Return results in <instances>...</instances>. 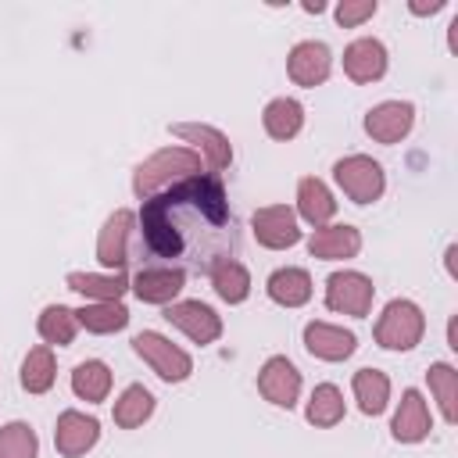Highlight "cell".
Here are the masks:
<instances>
[{"label": "cell", "instance_id": "ac0fdd59", "mask_svg": "<svg viewBox=\"0 0 458 458\" xmlns=\"http://www.w3.org/2000/svg\"><path fill=\"white\" fill-rule=\"evenodd\" d=\"M308 250H311V258H322V261L354 258L361 250V233L354 225H322L311 233Z\"/></svg>", "mask_w": 458, "mask_h": 458}, {"label": "cell", "instance_id": "3957f363", "mask_svg": "<svg viewBox=\"0 0 458 458\" xmlns=\"http://www.w3.org/2000/svg\"><path fill=\"white\" fill-rule=\"evenodd\" d=\"M426 318L411 301H390L376 322V344L386 351H411L422 340Z\"/></svg>", "mask_w": 458, "mask_h": 458}, {"label": "cell", "instance_id": "5b68a950", "mask_svg": "<svg viewBox=\"0 0 458 458\" xmlns=\"http://www.w3.org/2000/svg\"><path fill=\"white\" fill-rule=\"evenodd\" d=\"M333 175H336L340 190H344L354 204H372V200H379V197H383V186H386L379 161H372V157H365V154H347V157H340V161L333 165Z\"/></svg>", "mask_w": 458, "mask_h": 458}, {"label": "cell", "instance_id": "6da1fadb", "mask_svg": "<svg viewBox=\"0 0 458 458\" xmlns=\"http://www.w3.org/2000/svg\"><path fill=\"white\" fill-rule=\"evenodd\" d=\"M140 236L168 268L200 276L240 250V225L218 175H190L147 197L140 208Z\"/></svg>", "mask_w": 458, "mask_h": 458}, {"label": "cell", "instance_id": "e575fe53", "mask_svg": "<svg viewBox=\"0 0 458 458\" xmlns=\"http://www.w3.org/2000/svg\"><path fill=\"white\" fill-rule=\"evenodd\" d=\"M440 7H444V0H433V4H411L415 14H437Z\"/></svg>", "mask_w": 458, "mask_h": 458}, {"label": "cell", "instance_id": "52a82bcc", "mask_svg": "<svg viewBox=\"0 0 458 458\" xmlns=\"http://www.w3.org/2000/svg\"><path fill=\"white\" fill-rule=\"evenodd\" d=\"M165 318L172 326H179L193 344H215L222 336V318L215 315V308H208L204 301H172L165 308Z\"/></svg>", "mask_w": 458, "mask_h": 458}, {"label": "cell", "instance_id": "4316f807", "mask_svg": "<svg viewBox=\"0 0 458 458\" xmlns=\"http://www.w3.org/2000/svg\"><path fill=\"white\" fill-rule=\"evenodd\" d=\"M75 322L86 326L89 333H118L129 326V311L118 301H97V304H82L75 311Z\"/></svg>", "mask_w": 458, "mask_h": 458}, {"label": "cell", "instance_id": "d6986e66", "mask_svg": "<svg viewBox=\"0 0 458 458\" xmlns=\"http://www.w3.org/2000/svg\"><path fill=\"white\" fill-rule=\"evenodd\" d=\"M390 429H394V440H401V444H415V440H426L429 437L433 422H429V408H426V401H422L419 390H404L401 408H397Z\"/></svg>", "mask_w": 458, "mask_h": 458}, {"label": "cell", "instance_id": "484cf974", "mask_svg": "<svg viewBox=\"0 0 458 458\" xmlns=\"http://www.w3.org/2000/svg\"><path fill=\"white\" fill-rule=\"evenodd\" d=\"M211 283H215V293L222 297V301H229V304H240V301H247V293H250V276H247V268L236 261V258H225V261H218L211 272Z\"/></svg>", "mask_w": 458, "mask_h": 458}, {"label": "cell", "instance_id": "30bf717a", "mask_svg": "<svg viewBox=\"0 0 458 458\" xmlns=\"http://www.w3.org/2000/svg\"><path fill=\"white\" fill-rule=\"evenodd\" d=\"M100 437V422L93 415H82L75 408L61 411L57 415V429H54V444H57V454L64 458H79L86 454Z\"/></svg>", "mask_w": 458, "mask_h": 458}, {"label": "cell", "instance_id": "cb8c5ba5", "mask_svg": "<svg viewBox=\"0 0 458 458\" xmlns=\"http://www.w3.org/2000/svg\"><path fill=\"white\" fill-rule=\"evenodd\" d=\"M354 397H358V408L365 415H379L390 401V379L379 372V369H358L354 372Z\"/></svg>", "mask_w": 458, "mask_h": 458}, {"label": "cell", "instance_id": "7402d4cb", "mask_svg": "<svg viewBox=\"0 0 458 458\" xmlns=\"http://www.w3.org/2000/svg\"><path fill=\"white\" fill-rule=\"evenodd\" d=\"M261 122H265V132H268L272 140H293V136L301 132V125H304V107H301L293 97H276V100L265 107Z\"/></svg>", "mask_w": 458, "mask_h": 458}, {"label": "cell", "instance_id": "4fadbf2b", "mask_svg": "<svg viewBox=\"0 0 458 458\" xmlns=\"http://www.w3.org/2000/svg\"><path fill=\"white\" fill-rule=\"evenodd\" d=\"M304 347H308L315 358H322V361H344V358L354 354L358 340H354V333L344 329V326L308 322V326H304Z\"/></svg>", "mask_w": 458, "mask_h": 458}, {"label": "cell", "instance_id": "d4e9b609", "mask_svg": "<svg viewBox=\"0 0 458 458\" xmlns=\"http://www.w3.org/2000/svg\"><path fill=\"white\" fill-rule=\"evenodd\" d=\"M150 415H154V394H150L147 386H140V383L125 386L122 397L114 401V422H118L122 429H136V426H143Z\"/></svg>", "mask_w": 458, "mask_h": 458}, {"label": "cell", "instance_id": "d6a6232c", "mask_svg": "<svg viewBox=\"0 0 458 458\" xmlns=\"http://www.w3.org/2000/svg\"><path fill=\"white\" fill-rule=\"evenodd\" d=\"M39 440L29 422H7L0 426V458H36Z\"/></svg>", "mask_w": 458, "mask_h": 458}, {"label": "cell", "instance_id": "9a60e30c", "mask_svg": "<svg viewBox=\"0 0 458 458\" xmlns=\"http://www.w3.org/2000/svg\"><path fill=\"white\" fill-rule=\"evenodd\" d=\"M132 211H114L107 222H104V229H100V240H97V258L107 265V268H114V272H122V265L129 261V233H132Z\"/></svg>", "mask_w": 458, "mask_h": 458}, {"label": "cell", "instance_id": "f1b7e54d", "mask_svg": "<svg viewBox=\"0 0 458 458\" xmlns=\"http://www.w3.org/2000/svg\"><path fill=\"white\" fill-rule=\"evenodd\" d=\"M72 390L82 401H104L111 390V369L104 361H79L72 372Z\"/></svg>", "mask_w": 458, "mask_h": 458}, {"label": "cell", "instance_id": "f546056e", "mask_svg": "<svg viewBox=\"0 0 458 458\" xmlns=\"http://www.w3.org/2000/svg\"><path fill=\"white\" fill-rule=\"evenodd\" d=\"M75 311L72 308H64V304H47L43 311H39V322H36V329H39V336L47 340V344H72L75 340Z\"/></svg>", "mask_w": 458, "mask_h": 458}, {"label": "cell", "instance_id": "603a6c76", "mask_svg": "<svg viewBox=\"0 0 458 458\" xmlns=\"http://www.w3.org/2000/svg\"><path fill=\"white\" fill-rule=\"evenodd\" d=\"M68 290H79L93 301H118L129 290L125 272H111V276H93V272H68Z\"/></svg>", "mask_w": 458, "mask_h": 458}, {"label": "cell", "instance_id": "7c38bea8", "mask_svg": "<svg viewBox=\"0 0 458 458\" xmlns=\"http://www.w3.org/2000/svg\"><path fill=\"white\" fill-rule=\"evenodd\" d=\"M329 68H333V57H329V47L326 43H315V39H304L290 50L286 57V72L297 86H318L329 79Z\"/></svg>", "mask_w": 458, "mask_h": 458}, {"label": "cell", "instance_id": "277c9868", "mask_svg": "<svg viewBox=\"0 0 458 458\" xmlns=\"http://www.w3.org/2000/svg\"><path fill=\"white\" fill-rule=\"evenodd\" d=\"M132 351L165 379V383H182L190 372H193V361L182 347H175L172 340H165L161 333L154 329H143L132 336Z\"/></svg>", "mask_w": 458, "mask_h": 458}, {"label": "cell", "instance_id": "5bb4252c", "mask_svg": "<svg viewBox=\"0 0 458 458\" xmlns=\"http://www.w3.org/2000/svg\"><path fill=\"white\" fill-rule=\"evenodd\" d=\"M344 72L351 82H376L386 72V47L379 39H354L344 50Z\"/></svg>", "mask_w": 458, "mask_h": 458}, {"label": "cell", "instance_id": "2e32d148", "mask_svg": "<svg viewBox=\"0 0 458 458\" xmlns=\"http://www.w3.org/2000/svg\"><path fill=\"white\" fill-rule=\"evenodd\" d=\"M182 276L186 272L168 268V265H143L132 279V290L147 304H172V297L182 290Z\"/></svg>", "mask_w": 458, "mask_h": 458}, {"label": "cell", "instance_id": "e0dca14e", "mask_svg": "<svg viewBox=\"0 0 458 458\" xmlns=\"http://www.w3.org/2000/svg\"><path fill=\"white\" fill-rule=\"evenodd\" d=\"M172 132H175V136H182V140H190V143H197V147L204 150V161H208L211 175H215V172H222V168L233 161L229 140H225L218 129H211V125H200V122H175V125H172Z\"/></svg>", "mask_w": 458, "mask_h": 458}, {"label": "cell", "instance_id": "4dcf8cb0", "mask_svg": "<svg viewBox=\"0 0 458 458\" xmlns=\"http://www.w3.org/2000/svg\"><path fill=\"white\" fill-rule=\"evenodd\" d=\"M340 419H344V394L333 383H318L308 401V422L326 429V426H336Z\"/></svg>", "mask_w": 458, "mask_h": 458}, {"label": "cell", "instance_id": "836d02e7", "mask_svg": "<svg viewBox=\"0 0 458 458\" xmlns=\"http://www.w3.org/2000/svg\"><path fill=\"white\" fill-rule=\"evenodd\" d=\"M376 14V0H344L340 7H336V21L344 25V29H354V25H361L365 18H372Z\"/></svg>", "mask_w": 458, "mask_h": 458}, {"label": "cell", "instance_id": "8992f818", "mask_svg": "<svg viewBox=\"0 0 458 458\" xmlns=\"http://www.w3.org/2000/svg\"><path fill=\"white\" fill-rule=\"evenodd\" d=\"M372 293H376V286L361 272H333L326 279V304L333 311H344V315H354V318L369 315Z\"/></svg>", "mask_w": 458, "mask_h": 458}, {"label": "cell", "instance_id": "7a4b0ae2", "mask_svg": "<svg viewBox=\"0 0 458 458\" xmlns=\"http://www.w3.org/2000/svg\"><path fill=\"white\" fill-rule=\"evenodd\" d=\"M200 172V154H193V150H186V147H165V150H157V154H150L140 168H136V175H132V190H136V197H154V193H161V190H168L172 186V179H190V175H197Z\"/></svg>", "mask_w": 458, "mask_h": 458}, {"label": "cell", "instance_id": "9c48e42d", "mask_svg": "<svg viewBox=\"0 0 458 458\" xmlns=\"http://www.w3.org/2000/svg\"><path fill=\"white\" fill-rule=\"evenodd\" d=\"M250 222H254V236H258V243L268 247V250H283V247H293V243L301 240L297 215H293L286 204L258 208Z\"/></svg>", "mask_w": 458, "mask_h": 458}, {"label": "cell", "instance_id": "44dd1931", "mask_svg": "<svg viewBox=\"0 0 458 458\" xmlns=\"http://www.w3.org/2000/svg\"><path fill=\"white\" fill-rule=\"evenodd\" d=\"M268 297L283 308H301L311 297V276L304 268H276L265 283Z\"/></svg>", "mask_w": 458, "mask_h": 458}, {"label": "cell", "instance_id": "83f0119b", "mask_svg": "<svg viewBox=\"0 0 458 458\" xmlns=\"http://www.w3.org/2000/svg\"><path fill=\"white\" fill-rule=\"evenodd\" d=\"M57 365H54V351L50 347H32L21 361V386L29 394H47L54 386Z\"/></svg>", "mask_w": 458, "mask_h": 458}, {"label": "cell", "instance_id": "1f68e13d", "mask_svg": "<svg viewBox=\"0 0 458 458\" xmlns=\"http://www.w3.org/2000/svg\"><path fill=\"white\" fill-rule=\"evenodd\" d=\"M426 379H429V390L437 394V404H440L444 419L458 422V408H454V401H458V372L447 361H437V365H429Z\"/></svg>", "mask_w": 458, "mask_h": 458}, {"label": "cell", "instance_id": "ffe728a7", "mask_svg": "<svg viewBox=\"0 0 458 458\" xmlns=\"http://www.w3.org/2000/svg\"><path fill=\"white\" fill-rule=\"evenodd\" d=\"M297 211H301V218H304L308 225L322 229V225L336 215V200H333V193H329V186H326L322 179L304 175V179L297 182Z\"/></svg>", "mask_w": 458, "mask_h": 458}, {"label": "cell", "instance_id": "8fae6325", "mask_svg": "<svg viewBox=\"0 0 458 458\" xmlns=\"http://www.w3.org/2000/svg\"><path fill=\"white\" fill-rule=\"evenodd\" d=\"M415 122V107L408 100H383L365 114V132L376 143H397L401 136H408Z\"/></svg>", "mask_w": 458, "mask_h": 458}, {"label": "cell", "instance_id": "ba28073f", "mask_svg": "<svg viewBox=\"0 0 458 458\" xmlns=\"http://www.w3.org/2000/svg\"><path fill=\"white\" fill-rule=\"evenodd\" d=\"M258 390H261L265 401H272V404H279V408H293V404H297V394H301V372L293 369L290 358L276 354V358H268V361L261 365V372H258Z\"/></svg>", "mask_w": 458, "mask_h": 458}]
</instances>
